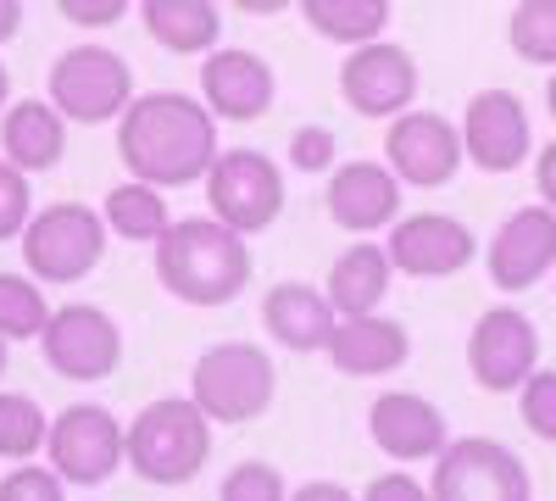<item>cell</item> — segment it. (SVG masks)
<instances>
[{"label":"cell","instance_id":"ab89813d","mask_svg":"<svg viewBox=\"0 0 556 501\" xmlns=\"http://www.w3.org/2000/svg\"><path fill=\"white\" fill-rule=\"evenodd\" d=\"M7 107H12V73H7V62H0V117H7Z\"/></svg>","mask_w":556,"mask_h":501},{"label":"cell","instance_id":"1f68e13d","mask_svg":"<svg viewBox=\"0 0 556 501\" xmlns=\"http://www.w3.org/2000/svg\"><path fill=\"white\" fill-rule=\"evenodd\" d=\"M0 501H67V479L51 463H23L0 474Z\"/></svg>","mask_w":556,"mask_h":501},{"label":"cell","instance_id":"9c48e42d","mask_svg":"<svg viewBox=\"0 0 556 501\" xmlns=\"http://www.w3.org/2000/svg\"><path fill=\"white\" fill-rule=\"evenodd\" d=\"M434 501H534V479L513 446L490 435H462L429 474Z\"/></svg>","mask_w":556,"mask_h":501},{"label":"cell","instance_id":"52a82bcc","mask_svg":"<svg viewBox=\"0 0 556 501\" xmlns=\"http://www.w3.org/2000/svg\"><path fill=\"white\" fill-rule=\"evenodd\" d=\"M206 206L217 223H228L235 235H262L285 212V167L256 146L223 151L206 173Z\"/></svg>","mask_w":556,"mask_h":501},{"label":"cell","instance_id":"e575fe53","mask_svg":"<svg viewBox=\"0 0 556 501\" xmlns=\"http://www.w3.org/2000/svg\"><path fill=\"white\" fill-rule=\"evenodd\" d=\"M362 501H434V490L417 474H406V468H390V474H379L374 485L362 490Z\"/></svg>","mask_w":556,"mask_h":501},{"label":"cell","instance_id":"836d02e7","mask_svg":"<svg viewBox=\"0 0 556 501\" xmlns=\"http://www.w3.org/2000/svg\"><path fill=\"white\" fill-rule=\"evenodd\" d=\"M334 151H340V140H334L323 123H301V128L290 134V167H295V173H334V167H340Z\"/></svg>","mask_w":556,"mask_h":501},{"label":"cell","instance_id":"d6986e66","mask_svg":"<svg viewBox=\"0 0 556 501\" xmlns=\"http://www.w3.org/2000/svg\"><path fill=\"white\" fill-rule=\"evenodd\" d=\"M278 78L267 67V57L245 51V45H217L201 62V101L217 123H256L273 112Z\"/></svg>","mask_w":556,"mask_h":501},{"label":"cell","instance_id":"6da1fadb","mask_svg":"<svg viewBox=\"0 0 556 501\" xmlns=\"http://www.w3.org/2000/svg\"><path fill=\"white\" fill-rule=\"evenodd\" d=\"M117 156L134 185L173 190V185H195V178L206 185L212 162L223 156L217 117L206 112L201 96H184V89L139 96L117 123Z\"/></svg>","mask_w":556,"mask_h":501},{"label":"cell","instance_id":"484cf974","mask_svg":"<svg viewBox=\"0 0 556 501\" xmlns=\"http://www.w3.org/2000/svg\"><path fill=\"white\" fill-rule=\"evenodd\" d=\"M101 217L117 240H134V246H162V235L173 229V212H167V196L151 190V185H112L106 201H101Z\"/></svg>","mask_w":556,"mask_h":501},{"label":"cell","instance_id":"3957f363","mask_svg":"<svg viewBox=\"0 0 556 501\" xmlns=\"http://www.w3.org/2000/svg\"><path fill=\"white\" fill-rule=\"evenodd\" d=\"M212 458V418L190 396H162L128 424V468L146 485H190Z\"/></svg>","mask_w":556,"mask_h":501},{"label":"cell","instance_id":"8992f818","mask_svg":"<svg viewBox=\"0 0 556 501\" xmlns=\"http://www.w3.org/2000/svg\"><path fill=\"white\" fill-rule=\"evenodd\" d=\"M106 217L101 206L84 201H51L39 206L28 235H23V267L34 273L39 285H78L101 267L106 256Z\"/></svg>","mask_w":556,"mask_h":501},{"label":"cell","instance_id":"f35d334b","mask_svg":"<svg viewBox=\"0 0 556 501\" xmlns=\"http://www.w3.org/2000/svg\"><path fill=\"white\" fill-rule=\"evenodd\" d=\"M23 34V7L17 0H0V45H12Z\"/></svg>","mask_w":556,"mask_h":501},{"label":"cell","instance_id":"7c38bea8","mask_svg":"<svg viewBox=\"0 0 556 501\" xmlns=\"http://www.w3.org/2000/svg\"><path fill=\"white\" fill-rule=\"evenodd\" d=\"M384 162L401 185H417V190L451 185L456 167L468 162V151H462V123H451L445 112H429V107H412L384 134Z\"/></svg>","mask_w":556,"mask_h":501},{"label":"cell","instance_id":"ba28073f","mask_svg":"<svg viewBox=\"0 0 556 501\" xmlns=\"http://www.w3.org/2000/svg\"><path fill=\"white\" fill-rule=\"evenodd\" d=\"M45 463H51L67 485L96 490V485H106L117 468H128V424H117L112 406H101V401L62 406L56 424H51Z\"/></svg>","mask_w":556,"mask_h":501},{"label":"cell","instance_id":"83f0119b","mask_svg":"<svg viewBox=\"0 0 556 501\" xmlns=\"http://www.w3.org/2000/svg\"><path fill=\"white\" fill-rule=\"evenodd\" d=\"M56 306L45 301V285L34 273H0V340H45Z\"/></svg>","mask_w":556,"mask_h":501},{"label":"cell","instance_id":"7a4b0ae2","mask_svg":"<svg viewBox=\"0 0 556 501\" xmlns=\"http://www.w3.org/2000/svg\"><path fill=\"white\" fill-rule=\"evenodd\" d=\"M256 273L251 240L235 235L212 212L201 217H173V229L156 246V279L184 306H228Z\"/></svg>","mask_w":556,"mask_h":501},{"label":"cell","instance_id":"4fadbf2b","mask_svg":"<svg viewBox=\"0 0 556 501\" xmlns=\"http://www.w3.org/2000/svg\"><path fill=\"white\" fill-rule=\"evenodd\" d=\"M340 96L362 117H384V123L406 117L417 107V62H412V51L395 45V39L345 51V62H340Z\"/></svg>","mask_w":556,"mask_h":501},{"label":"cell","instance_id":"d6a6232c","mask_svg":"<svg viewBox=\"0 0 556 501\" xmlns=\"http://www.w3.org/2000/svg\"><path fill=\"white\" fill-rule=\"evenodd\" d=\"M518 413L529 424V435L556 446V368H540L523 390H518Z\"/></svg>","mask_w":556,"mask_h":501},{"label":"cell","instance_id":"4dcf8cb0","mask_svg":"<svg viewBox=\"0 0 556 501\" xmlns=\"http://www.w3.org/2000/svg\"><path fill=\"white\" fill-rule=\"evenodd\" d=\"M28 223H34V185L28 173H17L0 156V240H23Z\"/></svg>","mask_w":556,"mask_h":501},{"label":"cell","instance_id":"44dd1931","mask_svg":"<svg viewBox=\"0 0 556 501\" xmlns=\"http://www.w3.org/2000/svg\"><path fill=\"white\" fill-rule=\"evenodd\" d=\"M323 356L351 379H379V374L406 368L412 329L401 324V317H379V312L374 317H340V329H334V340H329Z\"/></svg>","mask_w":556,"mask_h":501},{"label":"cell","instance_id":"5bb4252c","mask_svg":"<svg viewBox=\"0 0 556 501\" xmlns=\"http://www.w3.org/2000/svg\"><path fill=\"white\" fill-rule=\"evenodd\" d=\"M401 178L390 173V162H374V156H356V162H340L323 185V206H329L334 229L367 240L379 229H395L401 223Z\"/></svg>","mask_w":556,"mask_h":501},{"label":"cell","instance_id":"8d00e7d4","mask_svg":"<svg viewBox=\"0 0 556 501\" xmlns=\"http://www.w3.org/2000/svg\"><path fill=\"white\" fill-rule=\"evenodd\" d=\"M534 185H540V206L556 212V140H545V151L534 156Z\"/></svg>","mask_w":556,"mask_h":501},{"label":"cell","instance_id":"5b68a950","mask_svg":"<svg viewBox=\"0 0 556 501\" xmlns=\"http://www.w3.org/2000/svg\"><path fill=\"white\" fill-rule=\"evenodd\" d=\"M45 101H51L67 123H84V128L123 123V112L139 101L134 96V67L96 39L67 45L51 62V73H45Z\"/></svg>","mask_w":556,"mask_h":501},{"label":"cell","instance_id":"7402d4cb","mask_svg":"<svg viewBox=\"0 0 556 501\" xmlns=\"http://www.w3.org/2000/svg\"><path fill=\"white\" fill-rule=\"evenodd\" d=\"M0 156H7L17 173H51L67 156V117L51 101H12L7 117H0Z\"/></svg>","mask_w":556,"mask_h":501},{"label":"cell","instance_id":"b9f144b4","mask_svg":"<svg viewBox=\"0 0 556 501\" xmlns=\"http://www.w3.org/2000/svg\"><path fill=\"white\" fill-rule=\"evenodd\" d=\"M7 356H12V346H7V340H0V379H7Z\"/></svg>","mask_w":556,"mask_h":501},{"label":"cell","instance_id":"f1b7e54d","mask_svg":"<svg viewBox=\"0 0 556 501\" xmlns=\"http://www.w3.org/2000/svg\"><path fill=\"white\" fill-rule=\"evenodd\" d=\"M506 39H513V51L523 62L556 73V0H523V7H513Z\"/></svg>","mask_w":556,"mask_h":501},{"label":"cell","instance_id":"f546056e","mask_svg":"<svg viewBox=\"0 0 556 501\" xmlns=\"http://www.w3.org/2000/svg\"><path fill=\"white\" fill-rule=\"evenodd\" d=\"M295 490L285 485V474H278L273 463H262V458H245V463H235L223 474V485H217V501H290Z\"/></svg>","mask_w":556,"mask_h":501},{"label":"cell","instance_id":"9a60e30c","mask_svg":"<svg viewBox=\"0 0 556 501\" xmlns=\"http://www.w3.org/2000/svg\"><path fill=\"white\" fill-rule=\"evenodd\" d=\"M384 251L406 279H451V273H462L479 256V240L451 212H406L384 235Z\"/></svg>","mask_w":556,"mask_h":501},{"label":"cell","instance_id":"74e56055","mask_svg":"<svg viewBox=\"0 0 556 501\" xmlns=\"http://www.w3.org/2000/svg\"><path fill=\"white\" fill-rule=\"evenodd\" d=\"M290 501H362V496H351V490L334 485V479H306V485H295Z\"/></svg>","mask_w":556,"mask_h":501},{"label":"cell","instance_id":"ffe728a7","mask_svg":"<svg viewBox=\"0 0 556 501\" xmlns=\"http://www.w3.org/2000/svg\"><path fill=\"white\" fill-rule=\"evenodd\" d=\"M262 329L285 351H329V340L340 329V312L323 296V285L285 279L262 296Z\"/></svg>","mask_w":556,"mask_h":501},{"label":"cell","instance_id":"cb8c5ba5","mask_svg":"<svg viewBox=\"0 0 556 501\" xmlns=\"http://www.w3.org/2000/svg\"><path fill=\"white\" fill-rule=\"evenodd\" d=\"M139 23H146V34L173 57H201L206 62L223 39V12L212 0H146Z\"/></svg>","mask_w":556,"mask_h":501},{"label":"cell","instance_id":"60d3db41","mask_svg":"<svg viewBox=\"0 0 556 501\" xmlns=\"http://www.w3.org/2000/svg\"><path fill=\"white\" fill-rule=\"evenodd\" d=\"M545 107H551V117H556V73H551V84H545Z\"/></svg>","mask_w":556,"mask_h":501},{"label":"cell","instance_id":"e0dca14e","mask_svg":"<svg viewBox=\"0 0 556 501\" xmlns=\"http://www.w3.org/2000/svg\"><path fill=\"white\" fill-rule=\"evenodd\" d=\"M462 151L479 173H513L534 151V128L529 112L513 89H479L462 112Z\"/></svg>","mask_w":556,"mask_h":501},{"label":"cell","instance_id":"30bf717a","mask_svg":"<svg viewBox=\"0 0 556 501\" xmlns=\"http://www.w3.org/2000/svg\"><path fill=\"white\" fill-rule=\"evenodd\" d=\"M45 362L73 379V385H101L123 368V329H117V317L96 301H67L56 306L51 317V329H45L39 340Z\"/></svg>","mask_w":556,"mask_h":501},{"label":"cell","instance_id":"8fae6325","mask_svg":"<svg viewBox=\"0 0 556 501\" xmlns=\"http://www.w3.org/2000/svg\"><path fill=\"white\" fill-rule=\"evenodd\" d=\"M468 374L490 396H513L540 374V329L518 306H490L468 335Z\"/></svg>","mask_w":556,"mask_h":501},{"label":"cell","instance_id":"d4e9b609","mask_svg":"<svg viewBox=\"0 0 556 501\" xmlns=\"http://www.w3.org/2000/svg\"><path fill=\"white\" fill-rule=\"evenodd\" d=\"M301 17L312 34H323L329 45H345V51H362V45H379L390 28V7L384 0H301Z\"/></svg>","mask_w":556,"mask_h":501},{"label":"cell","instance_id":"2e32d148","mask_svg":"<svg viewBox=\"0 0 556 501\" xmlns=\"http://www.w3.org/2000/svg\"><path fill=\"white\" fill-rule=\"evenodd\" d=\"M367 435H374V446L401 468L440 463L445 446H451L445 413L424 390H384L374 406H367Z\"/></svg>","mask_w":556,"mask_h":501},{"label":"cell","instance_id":"277c9868","mask_svg":"<svg viewBox=\"0 0 556 501\" xmlns=\"http://www.w3.org/2000/svg\"><path fill=\"white\" fill-rule=\"evenodd\" d=\"M278 396V362L256 340H217L190 368V401L212 424H256Z\"/></svg>","mask_w":556,"mask_h":501},{"label":"cell","instance_id":"ac0fdd59","mask_svg":"<svg viewBox=\"0 0 556 501\" xmlns=\"http://www.w3.org/2000/svg\"><path fill=\"white\" fill-rule=\"evenodd\" d=\"M484 267H490V285L506 290V296L534 290L545 273H556V212L540 206V201L518 206L495 229V240L484 251Z\"/></svg>","mask_w":556,"mask_h":501},{"label":"cell","instance_id":"4316f807","mask_svg":"<svg viewBox=\"0 0 556 501\" xmlns=\"http://www.w3.org/2000/svg\"><path fill=\"white\" fill-rule=\"evenodd\" d=\"M51 413L28 396V390H0V458L12 468L39 463L45 446H51Z\"/></svg>","mask_w":556,"mask_h":501},{"label":"cell","instance_id":"d590c367","mask_svg":"<svg viewBox=\"0 0 556 501\" xmlns=\"http://www.w3.org/2000/svg\"><path fill=\"white\" fill-rule=\"evenodd\" d=\"M123 0H62V17L78 28H117L123 23Z\"/></svg>","mask_w":556,"mask_h":501},{"label":"cell","instance_id":"603a6c76","mask_svg":"<svg viewBox=\"0 0 556 501\" xmlns=\"http://www.w3.org/2000/svg\"><path fill=\"white\" fill-rule=\"evenodd\" d=\"M390 285H395L390 251H384L379 240H351V246L334 256L329 279H323V296L334 301L340 317H374V312L384 306Z\"/></svg>","mask_w":556,"mask_h":501}]
</instances>
